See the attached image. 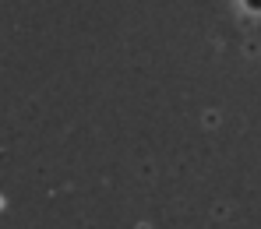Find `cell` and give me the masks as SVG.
Wrapping results in <instances>:
<instances>
[]
</instances>
